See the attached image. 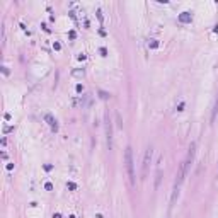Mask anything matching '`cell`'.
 Instances as JSON below:
<instances>
[{
	"label": "cell",
	"instance_id": "cell-3",
	"mask_svg": "<svg viewBox=\"0 0 218 218\" xmlns=\"http://www.w3.org/2000/svg\"><path fill=\"white\" fill-rule=\"evenodd\" d=\"M152 153H153V148L148 146L146 152H145V157H143V177H145L146 172H148V165H150V160H152Z\"/></svg>",
	"mask_w": 218,
	"mask_h": 218
},
{
	"label": "cell",
	"instance_id": "cell-17",
	"mask_svg": "<svg viewBox=\"0 0 218 218\" xmlns=\"http://www.w3.org/2000/svg\"><path fill=\"white\" fill-rule=\"evenodd\" d=\"M53 218H61V215H60V213H54V215H53Z\"/></svg>",
	"mask_w": 218,
	"mask_h": 218
},
{
	"label": "cell",
	"instance_id": "cell-10",
	"mask_svg": "<svg viewBox=\"0 0 218 218\" xmlns=\"http://www.w3.org/2000/svg\"><path fill=\"white\" fill-rule=\"evenodd\" d=\"M67 187H68V189H77V184H75V182H68V184H67Z\"/></svg>",
	"mask_w": 218,
	"mask_h": 218
},
{
	"label": "cell",
	"instance_id": "cell-12",
	"mask_svg": "<svg viewBox=\"0 0 218 218\" xmlns=\"http://www.w3.org/2000/svg\"><path fill=\"white\" fill-rule=\"evenodd\" d=\"M44 187H46L48 191H51V189H53V184H51V182H46V184H44Z\"/></svg>",
	"mask_w": 218,
	"mask_h": 218
},
{
	"label": "cell",
	"instance_id": "cell-16",
	"mask_svg": "<svg viewBox=\"0 0 218 218\" xmlns=\"http://www.w3.org/2000/svg\"><path fill=\"white\" fill-rule=\"evenodd\" d=\"M82 91H84V87H82V85L78 84V85H77V92H82Z\"/></svg>",
	"mask_w": 218,
	"mask_h": 218
},
{
	"label": "cell",
	"instance_id": "cell-8",
	"mask_svg": "<svg viewBox=\"0 0 218 218\" xmlns=\"http://www.w3.org/2000/svg\"><path fill=\"white\" fill-rule=\"evenodd\" d=\"M148 48H152V50L159 48V41H157V39H150V41H148Z\"/></svg>",
	"mask_w": 218,
	"mask_h": 218
},
{
	"label": "cell",
	"instance_id": "cell-11",
	"mask_svg": "<svg viewBox=\"0 0 218 218\" xmlns=\"http://www.w3.org/2000/svg\"><path fill=\"white\" fill-rule=\"evenodd\" d=\"M99 94H101V99H108V97H109V94H108V92H104V91H101Z\"/></svg>",
	"mask_w": 218,
	"mask_h": 218
},
{
	"label": "cell",
	"instance_id": "cell-14",
	"mask_svg": "<svg viewBox=\"0 0 218 218\" xmlns=\"http://www.w3.org/2000/svg\"><path fill=\"white\" fill-rule=\"evenodd\" d=\"M97 17H99V20L102 22V12H101V10H97Z\"/></svg>",
	"mask_w": 218,
	"mask_h": 218
},
{
	"label": "cell",
	"instance_id": "cell-5",
	"mask_svg": "<svg viewBox=\"0 0 218 218\" xmlns=\"http://www.w3.org/2000/svg\"><path fill=\"white\" fill-rule=\"evenodd\" d=\"M44 121L50 125L51 131H58V123H56V119H54L51 114H46V116H44Z\"/></svg>",
	"mask_w": 218,
	"mask_h": 218
},
{
	"label": "cell",
	"instance_id": "cell-2",
	"mask_svg": "<svg viewBox=\"0 0 218 218\" xmlns=\"http://www.w3.org/2000/svg\"><path fill=\"white\" fill-rule=\"evenodd\" d=\"M125 162H126V170H128V177L129 182L135 184V164H133V152H131V146H126V152H125Z\"/></svg>",
	"mask_w": 218,
	"mask_h": 218
},
{
	"label": "cell",
	"instance_id": "cell-18",
	"mask_svg": "<svg viewBox=\"0 0 218 218\" xmlns=\"http://www.w3.org/2000/svg\"><path fill=\"white\" fill-rule=\"evenodd\" d=\"M213 31H215V33H218V26H215V29H213Z\"/></svg>",
	"mask_w": 218,
	"mask_h": 218
},
{
	"label": "cell",
	"instance_id": "cell-1",
	"mask_svg": "<svg viewBox=\"0 0 218 218\" xmlns=\"http://www.w3.org/2000/svg\"><path fill=\"white\" fill-rule=\"evenodd\" d=\"M194 152H196V143H191V146H189V152H187V157H186V160H184V162H182V165H181V170H179V174H177V179H176L174 187H181L182 181H184V177H186V174L189 172V167H191V164H193Z\"/></svg>",
	"mask_w": 218,
	"mask_h": 218
},
{
	"label": "cell",
	"instance_id": "cell-15",
	"mask_svg": "<svg viewBox=\"0 0 218 218\" xmlns=\"http://www.w3.org/2000/svg\"><path fill=\"white\" fill-rule=\"evenodd\" d=\"M101 54H102V56H106V54H108V51H106V48H101Z\"/></svg>",
	"mask_w": 218,
	"mask_h": 218
},
{
	"label": "cell",
	"instance_id": "cell-19",
	"mask_svg": "<svg viewBox=\"0 0 218 218\" xmlns=\"http://www.w3.org/2000/svg\"><path fill=\"white\" fill-rule=\"evenodd\" d=\"M95 218H104L102 215H95Z\"/></svg>",
	"mask_w": 218,
	"mask_h": 218
},
{
	"label": "cell",
	"instance_id": "cell-9",
	"mask_svg": "<svg viewBox=\"0 0 218 218\" xmlns=\"http://www.w3.org/2000/svg\"><path fill=\"white\" fill-rule=\"evenodd\" d=\"M84 73H85L84 70H73L72 75H73V77H84Z\"/></svg>",
	"mask_w": 218,
	"mask_h": 218
},
{
	"label": "cell",
	"instance_id": "cell-4",
	"mask_svg": "<svg viewBox=\"0 0 218 218\" xmlns=\"http://www.w3.org/2000/svg\"><path fill=\"white\" fill-rule=\"evenodd\" d=\"M106 135H108V145L111 148L112 146V125H111L109 114H106Z\"/></svg>",
	"mask_w": 218,
	"mask_h": 218
},
{
	"label": "cell",
	"instance_id": "cell-7",
	"mask_svg": "<svg viewBox=\"0 0 218 218\" xmlns=\"http://www.w3.org/2000/svg\"><path fill=\"white\" fill-rule=\"evenodd\" d=\"M217 112H218V94H217V99H215V106H213V112H211V121H215V118H217Z\"/></svg>",
	"mask_w": 218,
	"mask_h": 218
},
{
	"label": "cell",
	"instance_id": "cell-20",
	"mask_svg": "<svg viewBox=\"0 0 218 218\" xmlns=\"http://www.w3.org/2000/svg\"><path fill=\"white\" fill-rule=\"evenodd\" d=\"M70 218H75V217H73V215H72V217H70Z\"/></svg>",
	"mask_w": 218,
	"mask_h": 218
},
{
	"label": "cell",
	"instance_id": "cell-13",
	"mask_svg": "<svg viewBox=\"0 0 218 218\" xmlns=\"http://www.w3.org/2000/svg\"><path fill=\"white\" fill-rule=\"evenodd\" d=\"M68 36H70V39H75L77 34H75V31H70V34H68Z\"/></svg>",
	"mask_w": 218,
	"mask_h": 218
},
{
	"label": "cell",
	"instance_id": "cell-6",
	"mask_svg": "<svg viewBox=\"0 0 218 218\" xmlns=\"http://www.w3.org/2000/svg\"><path fill=\"white\" fill-rule=\"evenodd\" d=\"M191 20H193L191 12H182L181 16H179V22H182V24H187V22H191Z\"/></svg>",
	"mask_w": 218,
	"mask_h": 218
}]
</instances>
